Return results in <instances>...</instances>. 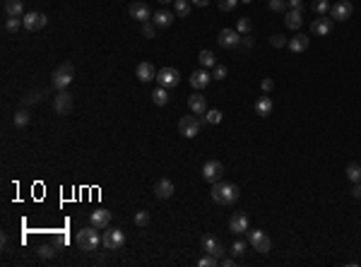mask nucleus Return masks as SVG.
<instances>
[{
    "mask_svg": "<svg viewBox=\"0 0 361 267\" xmlns=\"http://www.w3.org/2000/svg\"><path fill=\"white\" fill-rule=\"evenodd\" d=\"M209 195H212V200L217 202V205H234L241 198V190H238L236 183L219 181V183H212V193Z\"/></svg>",
    "mask_w": 361,
    "mask_h": 267,
    "instance_id": "nucleus-1",
    "label": "nucleus"
},
{
    "mask_svg": "<svg viewBox=\"0 0 361 267\" xmlns=\"http://www.w3.org/2000/svg\"><path fill=\"white\" fill-rule=\"evenodd\" d=\"M75 243H77V248H80V251H84V253H92V251H97L99 243H101L99 229L87 227V229H82V231H77V236H75Z\"/></svg>",
    "mask_w": 361,
    "mask_h": 267,
    "instance_id": "nucleus-2",
    "label": "nucleus"
},
{
    "mask_svg": "<svg viewBox=\"0 0 361 267\" xmlns=\"http://www.w3.org/2000/svg\"><path fill=\"white\" fill-rule=\"evenodd\" d=\"M72 77H75V67H72V63H60V65L53 70V77H51L53 89H58V92L68 89L70 84H72Z\"/></svg>",
    "mask_w": 361,
    "mask_h": 267,
    "instance_id": "nucleus-3",
    "label": "nucleus"
},
{
    "mask_svg": "<svg viewBox=\"0 0 361 267\" xmlns=\"http://www.w3.org/2000/svg\"><path fill=\"white\" fill-rule=\"evenodd\" d=\"M248 243L253 246V251H258V253H263V255H267L272 251V241L260 229H253V231L248 229Z\"/></svg>",
    "mask_w": 361,
    "mask_h": 267,
    "instance_id": "nucleus-4",
    "label": "nucleus"
},
{
    "mask_svg": "<svg viewBox=\"0 0 361 267\" xmlns=\"http://www.w3.org/2000/svg\"><path fill=\"white\" fill-rule=\"evenodd\" d=\"M224 164L222 161H217V159H209V161H205V166H202V178L207 181V183H219L224 178Z\"/></svg>",
    "mask_w": 361,
    "mask_h": 267,
    "instance_id": "nucleus-5",
    "label": "nucleus"
},
{
    "mask_svg": "<svg viewBox=\"0 0 361 267\" xmlns=\"http://www.w3.org/2000/svg\"><path fill=\"white\" fill-rule=\"evenodd\" d=\"M157 82H159V87H164V89L179 87L180 84V72L176 70V67H162V70L157 72Z\"/></svg>",
    "mask_w": 361,
    "mask_h": 267,
    "instance_id": "nucleus-6",
    "label": "nucleus"
},
{
    "mask_svg": "<svg viewBox=\"0 0 361 267\" xmlns=\"http://www.w3.org/2000/svg\"><path fill=\"white\" fill-rule=\"evenodd\" d=\"M101 246H104L106 251H118V248H123L125 246V234L121 231V229L104 231V236H101Z\"/></svg>",
    "mask_w": 361,
    "mask_h": 267,
    "instance_id": "nucleus-7",
    "label": "nucleus"
},
{
    "mask_svg": "<svg viewBox=\"0 0 361 267\" xmlns=\"http://www.w3.org/2000/svg\"><path fill=\"white\" fill-rule=\"evenodd\" d=\"M72 106H75V101H72V94H68V89H63L53 96V111L58 116H68Z\"/></svg>",
    "mask_w": 361,
    "mask_h": 267,
    "instance_id": "nucleus-8",
    "label": "nucleus"
},
{
    "mask_svg": "<svg viewBox=\"0 0 361 267\" xmlns=\"http://www.w3.org/2000/svg\"><path fill=\"white\" fill-rule=\"evenodd\" d=\"M352 12H354V5L349 0H340V2H335L330 7V19L333 22H345V19L352 17Z\"/></svg>",
    "mask_w": 361,
    "mask_h": 267,
    "instance_id": "nucleus-9",
    "label": "nucleus"
},
{
    "mask_svg": "<svg viewBox=\"0 0 361 267\" xmlns=\"http://www.w3.org/2000/svg\"><path fill=\"white\" fill-rule=\"evenodd\" d=\"M250 229V219L246 212H236L231 214V219H229V231L231 234H236V236H241V234H246Z\"/></svg>",
    "mask_w": 361,
    "mask_h": 267,
    "instance_id": "nucleus-10",
    "label": "nucleus"
},
{
    "mask_svg": "<svg viewBox=\"0 0 361 267\" xmlns=\"http://www.w3.org/2000/svg\"><path fill=\"white\" fill-rule=\"evenodd\" d=\"M179 133L183 135V137H195V135L200 133V120L195 118V116H183V118L179 120Z\"/></svg>",
    "mask_w": 361,
    "mask_h": 267,
    "instance_id": "nucleus-11",
    "label": "nucleus"
},
{
    "mask_svg": "<svg viewBox=\"0 0 361 267\" xmlns=\"http://www.w3.org/2000/svg\"><path fill=\"white\" fill-rule=\"evenodd\" d=\"M22 22H24V29L27 31H39V29L46 27V14L43 12H27L24 17H22Z\"/></svg>",
    "mask_w": 361,
    "mask_h": 267,
    "instance_id": "nucleus-12",
    "label": "nucleus"
},
{
    "mask_svg": "<svg viewBox=\"0 0 361 267\" xmlns=\"http://www.w3.org/2000/svg\"><path fill=\"white\" fill-rule=\"evenodd\" d=\"M241 41H243V39L238 36L236 29H222V31H219V36H217V43H219L222 48H236Z\"/></svg>",
    "mask_w": 361,
    "mask_h": 267,
    "instance_id": "nucleus-13",
    "label": "nucleus"
},
{
    "mask_svg": "<svg viewBox=\"0 0 361 267\" xmlns=\"http://www.w3.org/2000/svg\"><path fill=\"white\" fill-rule=\"evenodd\" d=\"M202 248H205V253H209V255H214V258H222L224 255V246L219 243V239H214L212 234H205L202 236Z\"/></svg>",
    "mask_w": 361,
    "mask_h": 267,
    "instance_id": "nucleus-14",
    "label": "nucleus"
},
{
    "mask_svg": "<svg viewBox=\"0 0 361 267\" xmlns=\"http://www.w3.org/2000/svg\"><path fill=\"white\" fill-rule=\"evenodd\" d=\"M89 224L94 229H109V224H111V212L109 210H94V212L89 214Z\"/></svg>",
    "mask_w": 361,
    "mask_h": 267,
    "instance_id": "nucleus-15",
    "label": "nucleus"
},
{
    "mask_svg": "<svg viewBox=\"0 0 361 267\" xmlns=\"http://www.w3.org/2000/svg\"><path fill=\"white\" fill-rule=\"evenodd\" d=\"M311 31H313L316 36H328V34L333 31V19H330V17H325V14H320V19H313Z\"/></svg>",
    "mask_w": 361,
    "mask_h": 267,
    "instance_id": "nucleus-16",
    "label": "nucleus"
},
{
    "mask_svg": "<svg viewBox=\"0 0 361 267\" xmlns=\"http://www.w3.org/2000/svg\"><path fill=\"white\" fill-rule=\"evenodd\" d=\"M209 82H212V75H209L207 70H195L193 75H190V87H193V89H197V92H200V89H205Z\"/></svg>",
    "mask_w": 361,
    "mask_h": 267,
    "instance_id": "nucleus-17",
    "label": "nucleus"
},
{
    "mask_svg": "<svg viewBox=\"0 0 361 267\" xmlns=\"http://www.w3.org/2000/svg\"><path fill=\"white\" fill-rule=\"evenodd\" d=\"M188 108L193 111L195 116H205V113H207L205 96H202V94H190V96H188Z\"/></svg>",
    "mask_w": 361,
    "mask_h": 267,
    "instance_id": "nucleus-18",
    "label": "nucleus"
},
{
    "mask_svg": "<svg viewBox=\"0 0 361 267\" xmlns=\"http://www.w3.org/2000/svg\"><path fill=\"white\" fill-rule=\"evenodd\" d=\"M135 75H138V80L145 82V84H147V82H152V80H157V70H154V65H152V63H147V60H145V63H140L138 70H135Z\"/></svg>",
    "mask_w": 361,
    "mask_h": 267,
    "instance_id": "nucleus-19",
    "label": "nucleus"
},
{
    "mask_svg": "<svg viewBox=\"0 0 361 267\" xmlns=\"http://www.w3.org/2000/svg\"><path fill=\"white\" fill-rule=\"evenodd\" d=\"M2 10H5V17H24V2L22 0H5Z\"/></svg>",
    "mask_w": 361,
    "mask_h": 267,
    "instance_id": "nucleus-20",
    "label": "nucleus"
},
{
    "mask_svg": "<svg viewBox=\"0 0 361 267\" xmlns=\"http://www.w3.org/2000/svg\"><path fill=\"white\" fill-rule=\"evenodd\" d=\"M284 24H287V29H296L304 24V10H287L284 12Z\"/></svg>",
    "mask_w": 361,
    "mask_h": 267,
    "instance_id": "nucleus-21",
    "label": "nucleus"
},
{
    "mask_svg": "<svg viewBox=\"0 0 361 267\" xmlns=\"http://www.w3.org/2000/svg\"><path fill=\"white\" fill-rule=\"evenodd\" d=\"M150 5H145V2H133L130 5V17L133 19H138V22H150Z\"/></svg>",
    "mask_w": 361,
    "mask_h": 267,
    "instance_id": "nucleus-22",
    "label": "nucleus"
},
{
    "mask_svg": "<svg viewBox=\"0 0 361 267\" xmlns=\"http://www.w3.org/2000/svg\"><path fill=\"white\" fill-rule=\"evenodd\" d=\"M154 195H157L159 200H169V198L174 195V183H171L169 178L157 181V186H154Z\"/></svg>",
    "mask_w": 361,
    "mask_h": 267,
    "instance_id": "nucleus-23",
    "label": "nucleus"
},
{
    "mask_svg": "<svg viewBox=\"0 0 361 267\" xmlns=\"http://www.w3.org/2000/svg\"><path fill=\"white\" fill-rule=\"evenodd\" d=\"M308 36H304V34H296V36H292V39L287 41V48L292 51V53H304L306 48H308Z\"/></svg>",
    "mask_w": 361,
    "mask_h": 267,
    "instance_id": "nucleus-24",
    "label": "nucleus"
},
{
    "mask_svg": "<svg viewBox=\"0 0 361 267\" xmlns=\"http://www.w3.org/2000/svg\"><path fill=\"white\" fill-rule=\"evenodd\" d=\"M152 22L157 27H171L174 24V12H169V10H157L152 14Z\"/></svg>",
    "mask_w": 361,
    "mask_h": 267,
    "instance_id": "nucleus-25",
    "label": "nucleus"
},
{
    "mask_svg": "<svg viewBox=\"0 0 361 267\" xmlns=\"http://www.w3.org/2000/svg\"><path fill=\"white\" fill-rule=\"evenodd\" d=\"M255 113H258V116H270V113H272V99H270V96H260V99H258V101H255Z\"/></svg>",
    "mask_w": 361,
    "mask_h": 267,
    "instance_id": "nucleus-26",
    "label": "nucleus"
},
{
    "mask_svg": "<svg viewBox=\"0 0 361 267\" xmlns=\"http://www.w3.org/2000/svg\"><path fill=\"white\" fill-rule=\"evenodd\" d=\"M190 7H193V2H190V0H174V12L179 14V17H183V19H188Z\"/></svg>",
    "mask_w": 361,
    "mask_h": 267,
    "instance_id": "nucleus-27",
    "label": "nucleus"
},
{
    "mask_svg": "<svg viewBox=\"0 0 361 267\" xmlns=\"http://www.w3.org/2000/svg\"><path fill=\"white\" fill-rule=\"evenodd\" d=\"M29 120H31V116H29L27 108H19V111H14V116H12L14 128H27Z\"/></svg>",
    "mask_w": 361,
    "mask_h": 267,
    "instance_id": "nucleus-28",
    "label": "nucleus"
},
{
    "mask_svg": "<svg viewBox=\"0 0 361 267\" xmlns=\"http://www.w3.org/2000/svg\"><path fill=\"white\" fill-rule=\"evenodd\" d=\"M152 101L157 104V106H167L169 104V89H164V87H157L152 92Z\"/></svg>",
    "mask_w": 361,
    "mask_h": 267,
    "instance_id": "nucleus-29",
    "label": "nucleus"
},
{
    "mask_svg": "<svg viewBox=\"0 0 361 267\" xmlns=\"http://www.w3.org/2000/svg\"><path fill=\"white\" fill-rule=\"evenodd\" d=\"M197 60H200V65L205 67H214L217 65V55L212 53V51H200V55H197Z\"/></svg>",
    "mask_w": 361,
    "mask_h": 267,
    "instance_id": "nucleus-30",
    "label": "nucleus"
},
{
    "mask_svg": "<svg viewBox=\"0 0 361 267\" xmlns=\"http://www.w3.org/2000/svg\"><path fill=\"white\" fill-rule=\"evenodd\" d=\"M345 174H347V178L352 181V183H361V166H359V164H354V161H352Z\"/></svg>",
    "mask_w": 361,
    "mask_h": 267,
    "instance_id": "nucleus-31",
    "label": "nucleus"
},
{
    "mask_svg": "<svg viewBox=\"0 0 361 267\" xmlns=\"http://www.w3.org/2000/svg\"><path fill=\"white\" fill-rule=\"evenodd\" d=\"M24 27V22H22V17H7L5 19V31H10V34H17V29Z\"/></svg>",
    "mask_w": 361,
    "mask_h": 267,
    "instance_id": "nucleus-32",
    "label": "nucleus"
},
{
    "mask_svg": "<svg viewBox=\"0 0 361 267\" xmlns=\"http://www.w3.org/2000/svg\"><path fill=\"white\" fill-rule=\"evenodd\" d=\"M311 7H313V12H316V14H328L333 5H330L328 0H313V2H311Z\"/></svg>",
    "mask_w": 361,
    "mask_h": 267,
    "instance_id": "nucleus-33",
    "label": "nucleus"
},
{
    "mask_svg": "<svg viewBox=\"0 0 361 267\" xmlns=\"http://www.w3.org/2000/svg\"><path fill=\"white\" fill-rule=\"evenodd\" d=\"M202 120H205V123H212V125H219V123H222V111H217V108H209Z\"/></svg>",
    "mask_w": 361,
    "mask_h": 267,
    "instance_id": "nucleus-34",
    "label": "nucleus"
},
{
    "mask_svg": "<svg viewBox=\"0 0 361 267\" xmlns=\"http://www.w3.org/2000/svg\"><path fill=\"white\" fill-rule=\"evenodd\" d=\"M250 29H253V24H250L248 17H241V19L236 22V31H238V34H246V36H248Z\"/></svg>",
    "mask_w": 361,
    "mask_h": 267,
    "instance_id": "nucleus-35",
    "label": "nucleus"
},
{
    "mask_svg": "<svg viewBox=\"0 0 361 267\" xmlns=\"http://www.w3.org/2000/svg\"><path fill=\"white\" fill-rule=\"evenodd\" d=\"M56 253H58V248H56V246H51V243H46V246H41V248H39V255H41L43 260L56 258Z\"/></svg>",
    "mask_w": 361,
    "mask_h": 267,
    "instance_id": "nucleus-36",
    "label": "nucleus"
},
{
    "mask_svg": "<svg viewBox=\"0 0 361 267\" xmlns=\"http://www.w3.org/2000/svg\"><path fill=\"white\" fill-rule=\"evenodd\" d=\"M150 222H152L150 212H145V210H142V212L135 214V224H138V227H150Z\"/></svg>",
    "mask_w": 361,
    "mask_h": 267,
    "instance_id": "nucleus-37",
    "label": "nucleus"
},
{
    "mask_svg": "<svg viewBox=\"0 0 361 267\" xmlns=\"http://www.w3.org/2000/svg\"><path fill=\"white\" fill-rule=\"evenodd\" d=\"M142 34H145L147 39H154V36H157V24H154V22H142Z\"/></svg>",
    "mask_w": 361,
    "mask_h": 267,
    "instance_id": "nucleus-38",
    "label": "nucleus"
},
{
    "mask_svg": "<svg viewBox=\"0 0 361 267\" xmlns=\"http://www.w3.org/2000/svg\"><path fill=\"white\" fill-rule=\"evenodd\" d=\"M200 267H214V265H219V258H214V255H205V258H200V263H197Z\"/></svg>",
    "mask_w": 361,
    "mask_h": 267,
    "instance_id": "nucleus-39",
    "label": "nucleus"
},
{
    "mask_svg": "<svg viewBox=\"0 0 361 267\" xmlns=\"http://www.w3.org/2000/svg\"><path fill=\"white\" fill-rule=\"evenodd\" d=\"M36 101H41V92H29L27 96H22V104L29 106V104H36Z\"/></svg>",
    "mask_w": 361,
    "mask_h": 267,
    "instance_id": "nucleus-40",
    "label": "nucleus"
},
{
    "mask_svg": "<svg viewBox=\"0 0 361 267\" xmlns=\"http://www.w3.org/2000/svg\"><path fill=\"white\" fill-rule=\"evenodd\" d=\"M272 12H287V0H270Z\"/></svg>",
    "mask_w": 361,
    "mask_h": 267,
    "instance_id": "nucleus-41",
    "label": "nucleus"
},
{
    "mask_svg": "<svg viewBox=\"0 0 361 267\" xmlns=\"http://www.w3.org/2000/svg\"><path fill=\"white\" fill-rule=\"evenodd\" d=\"M238 2H241V0H219V10H222V12H231Z\"/></svg>",
    "mask_w": 361,
    "mask_h": 267,
    "instance_id": "nucleus-42",
    "label": "nucleus"
},
{
    "mask_svg": "<svg viewBox=\"0 0 361 267\" xmlns=\"http://www.w3.org/2000/svg\"><path fill=\"white\" fill-rule=\"evenodd\" d=\"M226 67L224 65H214V72H212V80H226Z\"/></svg>",
    "mask_w": 361,
    "mask_h": 267,
    "instance_id": "nucleus-43",
    "label": "nucleus"
},
{
    "mask_svg": "<svg viewBox=\"0 0 361 267\" xmlns=\"http://www.w3.org/2000/svg\"><path fill=\"white\" fill-rule=\"evenodd\" d=\"M231 253L236 255V258H241V255L246 253V243H243V241H236V243L231 246Z\"/></svg>",
    "mask_w": 361,
    "mask_h": 267,
    "instance_id": "nucleus-44",
    "label": "nucleus"
},
{
    "mask_svg": "<svg viewBox=\"0 0 361 267\" xmlns=\"http://www.w3.org/2000/svg\"><path fill=\"white\" fill-rule=\"evenodd\" d=\"M260 89H263L265 94H270L272 89H275V80H270V77H265V80H260Z\"/></svg>",
    "mask_w": 361,
    "mask_h": 267,
    "instance_id": "nucleus-45",
    "label": "nucleus"
},
{
    "mask_svg": "<svg viewBox=\"0 0 361 267\" xmlns=\"http://www.w3.org/2000/svg\"><path fill=\"white\" fill-rule=\"evenodd\" d=\"M270 43H272L275 48H282L287 41H284V36H282V34H275V36H270Z\"/></svg>",
    "mask_w": 361,
    "mask_h": 267,
    "instance_id": "nucleus-46",
    "label": "nucleus"
},
{
    "mask_svg": "<svg viewBox=\"0 0 361 267\" xmlns=\"http://www.w3.org/2000/svg\"><path fill=\"white\" fill-rule=\"evenodd\" d=\"M287 5H289L292 10H301V7H304V0H287Z\"/></svg>",
    "mask_w": 361,
    "mask_h": 267,
    "instance_id": "nucleus-47",
    "label": "nucleus"
},
{
    "mask_svg": "<svg viewBox=\"0 0 361 267\" xmlns=\"http://www.w3.org/2000/svg\"><path fill=\"white\" fill-rule=\"evenodd\" d=\"M352 195H354L357 200H361V183H354V188H352Z\"/></svg>",
    "mask_w": 361,
    "mask_h": 267,
    "instance_id": "nucleus-48",
    "label": "nucleus"
},
{
    "mask_svg": "<svg viewBox=\"0 0 361 267\" xmlns=\"http://www.w3.org/2000/svg\"><path fill=\"white\" fill-rule=\"evenodd\" d=\"M219 265H224V267H234V265H236V260H234V258H224V260H219Z\"/></svg>",
    "mask_w": 361,
    "mask_h": 267,
    "instance_id": "nucleus-49",
    "label": "nucleus"
},
{
    "mask_svg": "<svg viewBox=\"0 0 361 267\" xmlns=\"http://www.w3.org/2000/svg\"><path fill=\"white\" fill-rule=\"evenodd\" d=\"M193 5H197V7H207L209 5V0H190Z\"/></svg>",
    "mask_w": 361,
    "mask_h": 267,
    "instance_id": "nucleus-50",
    "label": "nucleus"
},
{
    "mask_svg": "<svg viewBox=\"0 0 361 267\" xmlns=\"http://www.w3.org/2000/svg\"><path fill=\"white\" fill-rule=\"evenodd\" d=\"M159 2H162V5H169V2H174V0H159Z\"/></svg>",
    "mask_w": 361,
    "mask_h": 267,
    "instance_id": "nucleus-51",
    "label": "nucleus"
},
{
    "mask_svg": "<svg viewBox=\"0 0 361 267\" xmlns=\"http://www.w3.org/2000/svg\"><path fill=\"white\" fill-rule=\"evenodd\" d=\"M241 2H246V5H248V2H253V0H241Z\"/></svg>",
    "mask_w": 361,
    "mask_h": 267,
    "instance_id": "nucleus-52",
    "label": "nucleus"
}]
</instances>
